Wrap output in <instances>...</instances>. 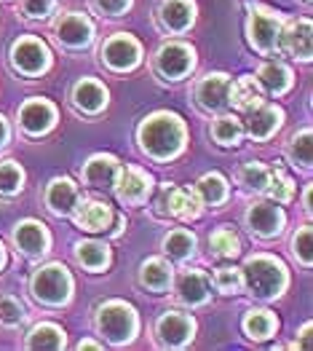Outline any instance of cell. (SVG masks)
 <instances>
[{
	"label": "cell",
	"instance_id": "cell-14",
	"mask_svg": "<svg viewBox=\"0 0 313 351\" xmlns=\"http://www.w3.org/2000/svg\"><path fill=\"white\" fill-rule=\"evenodd\" d=\"M11 244L14 250L27 258V261H40L51 252V231L46 228V223L35 220V217H25L14 226L11 231Z\"/></svg>",
	"mask_w": 313,
	"mask_h": 351
},
{
	"label": "cell",
	"instance_id": "cell-34",
	"mask_svg": "<svg viewBox=\"0 0 313 351\" xmlns=\"http://www.w3.org/2000/svg\"><path fill=\"white\" fill-rule=\"evenodd\" d=\"M286 158L295 169H303V172H311L313 164V132L311 126L305 129H297L289 140H286Z\"/></svg>",
	"mask_w": 313,
	"mask_h": 351
},
{
	"label": "cell",
	"instance_id": "cell-6",
	"mask_svg": "<svg viewBox=\"0 0 313 351\" xmlns=\"http://www.w3.org/2000/svg\"><path fill=\"white\" fill-rule=\"evenodd\" d=\"M286 16L281 11H273L268 5H249L247 14V40L260 57H276L279 54V38Z\"/></svg>",
	"mask_w": 313,
	"mask_h": 351
},
{
	"label": "cell",
	"instance_id": "cell-49",
	"mask_svg": "<svg viewBox=\"0 0 313 351\" xmlns=\"http://www.w3.org/2000/svg\"><path fill=\"white\" fill-rule=\"evenodd\" d=\"M305 3H311V0H305Z\"/></svg>",
	"mask_w": 313,
	"mask_h": 351
},
{
	"label": "cell",
	"instance_id": "cell-21",
	"mask_svg": "<svg viewBox=\"0 0 313 351\" xmlns=\"http://www.w3.org/2000/svg\"><path fill=\"white\" fill-rule=\"evenodd\" d=\"M241 123H244V137H249L252 143H268L284 126V110L265 99L262 105L244 113Z\"/></svg>",
	"mask_w": 313,
	"mask_h": 351
},
{
	"label": "cell",
	"instance_id": "cell-8",
	"mask_svg": "<svg viewBox=\"0 0 313 351\" xmlns=\"http://www.w3.org/2000/svg\"><path fill=\"white\" fill-rule=\"evenodd\" d=\"M145 59L142 43L129 35V32H113L110 38H105V43L99 46V62L108 73L115 75H126L134 73Z\"/></svg>",
	"mask_w": 313,
	"mask_h": 351
},
{
	"label": "cell",
	"instance_id": "cell-32",
	"mask_svg": "<svg viewBox=\"0 0 313 351\" xmlns=\"http://www.w3.org/2000/svg\"><path fill=\"white\" fill-rule=\"evenodd\" d=\"M67 346V332L64 327H59L54 322H38L29 327V332L25 335V349H43V351H59Z\"/></svg>",
	"mask_w": 313,
	"mask_h": 351
},
{
	"label": "cell",
	"instance_id": "cell-26",
	"mask_svg": "<svg viewBox=\"0 0 313 351\" xmlns=\"http://www.w3.org/2000/svg\"><path fill=\"white\" fill-rule=\"evenodd\" d=\"M137 285L153 295L171 293L174 285V265L166 258H147L137 268Z\"/></svg>",
	"mask_w": 313,
	"mask_h": 351
},
{
	"label": "cell",
	"instance_id": "cell-4",
	"mask_svg": "<svg viewBox=\"0 0 313 351\" xmlns=\"http://www.w3.org/2000/svg\"><path fill=\"white\" fill-rule=\"evenodd\" d=\"M32 300L43 308H64L75 293V279L62 263H46L32 271L27 282Z\"/></svg>",
	"mask_w": 313,
	"mask_h": 351
},
{
	"label": "cell",
	"instance_id": "cell-16",
	"mask_svg": "<svg viewBox=\"0 0 313 351\" xmlns=\"http://www.w3.org/2000/svg\"><path fill=\"white\" fill-rule=\"evenodd\" d=\"M228 73H206L193 84V99L196 108L206 116H217L228 110V91H230Z\"/></svg>",
	"mask_w": 313,
	"mask_h": 351
},
{
	"label": "cell",
	"instance_id": "cell-30",
	"mask_svg": "<svg viewBox=\"0 0 313 351\" xmlns=\"http://www.w3.org/2000/svg\"><path fill=\"white\" fill-rule=\"evenodd\" d=\"M241 330L249 341L262 343V341H271L276 332H279V317L271 311V308H249L244 317H241Z\"/></svg>",
	"mask_w": 313,
	"mask_h": 351
},
{
	"label": "cell",
	"instance_id": "cell-41",
	"mask_svg": "<svg viewBox=\"0 0 313 351\" xmlns=\"http://www.w3.org/2000/svg\"><path fill=\"white\" fill-rule=\"evenodd\" d=\"M27 319V311L22 300L11 293H0V324L3 327H19Z\"/></svg>",
	"mask_w": 313,
	"mask_h": 351
},
{
	"label": "cell",
	"instance_id": "cell-2",
	"mask_svg": "<svg viewBox=\"0 0 313 351\" xmlns=\"http://www.w3.org/2000/svg\"><path fill=\"white\" fill-rule=\"evenodd\" d=\"M241 279H244V290L260 303L281 300L289 290V268L281 258L268 252H257L247 258L241 265Z\"/></svg>",
	"mask_w": 313,
	"mask_h": 351
},
{
	"label": "cell",
	"instance_id": "cell-27",
	"mask_svg": "<svg viewBox=\"0 0 313 351\" xmlns=\"http://www.w3.org/2000/svg\"><path fill=\"white\" fill-rule=\"evenodd\" d=\"M73 258L88 274H105L113 265V250L102 239H84L73 247Z\"/></svg>",
	"mask_w": 313,
	"mask_h": 351
},
{
	"label": "cell",
	"instance_id": "cell-24",
	"mask_svg": "<svg viewBox=\"0 0 313 351\" xmlns=\"http://www.w3.org/2000/svg\"><path fill=\"white\" fill-rule=\"evenodd\" d=\"M81 199V188L70 177H51L43 191V204L54 217H70Z\"/></svg>",
	"mask_w": 313,
	"mask_h": 351
},
{
	"label": "cell",
	"instance_id": "cell-23",
	"mask_svg": "<svg viewBox=\"0 0 313 351\" xmlns=\"http://www.w3.org/2000/svg\"><path fill=\"white\" fill-rule=\"evenodd\" d=\"M121 172V158L113 153H94L86 158L81 167V180L84 185L94 188V191H113L115 177Z\"/></svg>",
	"mask_w": 313,
	"mask_h": 351
},
{
	"label": "cell",
	"instance_id": "cell-19",
	"mask_svg": "<svg viewBox=\"0 0 313 351\" xmlns=\"http://www.w3.org/2000/svg\"><path fill=\"white\" fill-rule=\"evenodd\" d=\"M174 298L185 308H201L212 300V279L201 268H185L179 276H174Z\"/></svg>",
	"mask_w": 313,
	"mask_h": 351
},
{
	"label": "cell",
	"instance_id": "cell-43",
	"mask_svg": "<svg viewBox=\"0 0 313 351\" xmlns=\"http://www.w3.org/2000/svg\"><path fill=\"white\" fill-rule=\"evenodd\" d=\"M57 8V0H22L19 3V14L22 19H29V22H43L54 14Z\"/></svg>",
	"mask_w": 313,
	"mask_h": 351
},
{
	"label": "cell",
	"instance_id": "cell-37",
	"mask_svg": "<svg viewBox=\"0 0 313 351\" xmlns=\"http://www.w3.org/2000/svg\"><path fill=\"white\" fill-rule=\"evenodd\" d=\"M209 250L220 261H233V258L241 255V239H238V234L230 226H220L217 231H212V236H209Z\"/></svg>",
	"mask_w": 313,
	"mask_h": 351
},
{
	"label": "cell",
	"instance_id": "cell-35",
	"mask_svg": "<svg viewBox=\"0 0 313 351\" xmlns=\"http://www.w3.org/2000/svg\"><path fill=\"white\" fill-rule=\"evenodd\" d=\"M268 177H271V169L260 161H244L238 169H236V182L244 193H255V196H262L265 193V185H268Z\"/></svg>",
	"mask_w": 313,
	"mask_h": 351
},
{
	"label": "cell",
	"instance_id": "cell-46",
	"mask_svg": "<svg viewBox=\"0 0 313 351\" xmlns=\"http://www.w3.org/2000/svg\"><path fill=\"white\" fill-rule=\"evenodd\" d=\"M303 209L311 215L313 212V185H305V193H303Z\"/></svg>",
	"mask_w": 313,
	"mask_h": 351
},
{
	"label": "cell",
	"instance_id": "cell-40",
	"mask_svg": "<svg viewBox=\"0 0 313 351\" xmlns=\"http://www.w3.org/2000/svg\"><path fill=\"white\" fill-rule=\"evenodd\" d=\"M292 258L297 261V265L311 268L313 265V231L311 226H300L292 234Z\"/></svg>",
	"mask_w": 313,
	"mask_h": 351
},
{
	"label": "cell",
	"instance_id": "cell-38",
	"mask_svg": "<svg viewBox=\"0 0 313 351\" xmlns=\"http://www.w3.org/2000/svg\"><path fill=\"white\" fill-rule=\"evenodd\" d=\"M265 199L276 202V204H289L295 199V180L286 175L284 169H271L268 185H265Z\"/></svg>",
	"mask_w": 313,
	"mask_h": 351
},
{
	"label": "cell",
	"instance_id": "cell-12",
	"mask_svg": "<svg viewBox=\"0 0 313 351\" xmlns=\"http://www.w3.org/2000/svg\"><path fill=\"white\" fill-rule=\"evenodd\" d=\"M244 226L255 239L271 241V239H279L284 234L286 212L281 209V204H276L271 199H257L244 209Z\"/></svg>",
	"mask_w": 313,
	"mask_h": 351
},
{
	"label": "cell",
	"instance_id": "cell-10",
	"mask_svg": "<svg viewBox=\"0 0 313 351\" xmlns=\"http://www.w3.org/2000/svg\"><path fill=\"white\" fill-rule=\"evenodd\" d=\"M51 32H54L59 49L73 51V54L91 49L97 40V27L84 11H62L51 25Z\"/></svg>",
	"mask_w": 313,
	"mask_h": 351
},
{
	"label": "cell",
	"instance_id": "cell-17",
	"mask_svg": "<svg viewBox=\"0 0 313 351\" xmlns=\"http://www.w3.org/2000/svg\"><path fill=\"white\" fill-rule=\"evenodd\" d=\"M201 202L190 188H179V185H164L161 196L155 202V215L158 217H171V220H182V223H193L201 215Z\"/></svg>",
	"mask_w": 313,
	"mask_h": 351
},
{
	"label": "cell",
	"instance_id": "cell-20",
	"mask_svg": "<svg viewBox=\"0 0 313 351\" xmlns=\"http://www.w3.org/2000/svg\"><path fill=\"white\" fill-rule=\"evenodd\" d=\"M313 22L308 16L300 19H286L279 38V54L297 59V62H311L313 57Z\"/></svg>",
	"mask_w": 313,
	"mask_h": 351
},
{
	"label": "cell",
	"instance_id": "cell-15",
	"mask_svg": "<svg viewBox=\"0 0 313 351\" xmlns=\"http://www.w3.org/2000/svg\"><path fill=\"white\" fill-rule=\"evenodd\" d=\"M155 27L166 35H188L199 22L196 0H158L155 5Z\"/></svg>",
	"mask_w": 313,
	"mask_h": 351
},
{
	"label": "cell",
	"instance_id": "cell-47",
	"mask_svg": "<svg viewBox=\"0 0 313 351\" xmlns=\"http://www.w3.org/2000/svg\"><path fill=\"white\" fill-rule=\"evenodd\" d=\"M78 349L84 351V349H94V351H102L105 349V343H97V341H91V338H84L81 343H78Z\"/></svg>",
	"mask_w": 313,
	"mask_h": 351
},
{
	"label": "cell",
	"instance_id": "cell-9",
	"mask_svg": "<svg viewBox=\"0 0 313 351\" xmlns=\"http://www.w3.org/2000/svg\"><path fill=\"white\" fill-rule=\"evenodd\" d=\"M196 330H199V322L193 314L169 308V311H161L153 324V341L158 349H188L196 341Z\"/></svg>",
	"mask_w": 313,
	"mask_h": 351
},
{
	"label": "cell",
	"instance_id": "cell-39",
	"mask_svg": "<svg viewBox=\"0 0 313 351\" xmlns=\"http://www.w3.org/2000/svg\"><path fill=\"white\" fill-rule=\"evenodd\" d=\"M212 287L220 295H238L244 290L241 268H236V265H220V268L212 274Z\"/></svg>",
	"mask_w": 313,
	"mask_h": 351
},
{
	"label": "cell",
	"instance_id": "cell-48",
	"mask_svg": "<svg viewBox=\"0 0 313 351\" xmlns=\"http://www.w3.org/2000/svg\"><path fill=\"white\" fill-rule=\"evenodd\" d=\"M5 265H8V250H5V244L0 241V274L5 271Z\"/></svg>",
	"mask_w": 313,
	"mask_h": 351
},
{
	"label": "cell",
	"instance_id": "cell-13",
	"mask_svg": "<svg viewBox=\"0 0 313 351\" xmlns=\"http://www.w3.org/2000/svg\"><path fill=\"white\" fill-rule=\"evenodd\" d=\"M115 199L123 206H145L150 202L153 191H155V180L153 175L142 169V167H134V164H121V172L115 177Z\"/></svg>",
	"mask_w": 313,
	"mask_h": 351
},
{
	"label": "cell",
	"instance_id": "cell-1",
	"mask_svg": "<svg viewBox=\"0 0 313 351\" xmlns=\"http://www.w3.org/2000/svg\"><path fill=\"white\" fill-rule=\"evenodd\" d=\"M137 145L155 164H169L188 147V126L171 110H155L137 126Z\"/></svg>",
	"mask_w": 313,
	"mask_h": 351
},
{
	"label": "cell",
	"instance_id": "cell-45",
	"mask_svg": "<svg viewBox=\"0 0 313 351\" xmlns=\"http://www.w3.org/2000/svg\"><path fill=\"white\" fill-rule=\"evenodd\" d=\"M11 143V123H8V118L0 113V153L8 147Z\"/></svg>",
	"mask_w": 313,
	"mask_h": 351
},
{
	"label": "cell",
	"instance_id": "cell-36",
	"mask_svg": "<svg viewBox=\"0 0 313 351\" xmlns=\"http://www.w3.org/2000/svg\"><path fill=\"white\" fill-rule=\"evenodd\" d=\"M25 180H27V175H25L19 161H14V158L0 161V199L3 202L16 199L25 191Z\"/></svg>",
	"mask_w": 313,
	"mask_h": 351
},
{
	"label": "cell",
	"instance_id": "cell-22",
	"mask_svg": "<svg viewBox=\"0 0 313 351\" xmlns=\"http://www.w3.org/2000/svg\"><path fill=\"white\" fill-rule=\"evenodd\" d=\"M70 220L86 234H108L115 226V212L113 206L102 199H84L81 196Z\"/></svg>",
	"mask_w": 313,
	"mask_h": 351
},
{
	"label": "cell",
	"instance_id": "cell-25",
	"mask_svg": "<svg viewBox=\"0 0 313 351\" xmlns=\"http://www.w3.org/2000/svg\"><path fill=\"white\" fill-rule=\"evenodd\" d=\"M255 81L265 97H284L286 91H292L295 86V73L281 59H268L257 67Z\"/></svg>",
	"mask_w": 313,
	"mask_h": 351
},
{
	"label": "cell",
	"instance_id": "cell-31",
	"mask_svg": "<svg viewBox=\"0 0 313 351\" xmlns=\"http://www.w3.org/2000/svg\"><path fill=\"white\" fill-rule=\"evenodd\" d=\"M193 193H196V199L201 202L203 209H220L230 199V185L220 172H206L196 182Z\"/></svg>",
	"mask_w": 313,
	"mask_h": 351
},
{
	"label": "cell",
	"instance_id": "cell-33",
	"mask_svg": "<svg viewBox=\"0 0 313 351\" xmlns=\"http://www.w3.org/2000/svg\"><path fill=\"white\" fill-rule=\"evenodd\" d=\"M212 140L220 147H238L244 143V123L236 113H217L212 126H209Z\"/></svg>",
	"mask_w": 313,
	"mask_h": 351
},
{
	"label": "cell",
	"instance_id": "cell-44",
	"mask_svg": "<svg viewBox=\"0 0 313 351\" xmlns=\"http://www.w3.org/2000/svg\"><path fill=\"white\" fill-rule=\"evenodd\" d=\"M311 332H313V324L305 322L303 327H300V332H297V338H295L292 349H303V351L311 349Z\"/></svg>",
	"mask_w": 313,
	"mask_h": 351
},
{
	"label": "cell",
	"instance_id": "cell-28",
	"mask_svg": "<svg viewBox=\"0 0 313 351\" xmlns=\"http://www.w3.org/2000/svg\"><path fill=\"white\" fill-rule=\"evenodd\" d=\"M161 252L169 263H190L199 252V236L190 228H171L161 239Z\"/></svg>",
	"mask_w": 313,
	"mask_h": 351
},
{
	"label": "cell",
	"instance_id": "cell-7",
	"mask_svg": "<svg viewBox=\"0 0 313 351\" xmlns=\"http://www.w3.org/2000/svg\"><path fill=\"white\" fill-rule=\"evenodd\" d=\"M8 64L22 78H40L51 70L54 54H51L49 43L40 40L38 35H19L8 46Z\"/></svg>",
	"mask_w": 313,
	"mask_h": 351
},
{
	"label": "cell",
	"instance_id": "cell-29",
	"mask_svg": "<svg viewBox=\"0 0 313 351\" xmlns=\"http://www.w3.org/2000/svg\"><path fill=\"white\" fill-rule=\"evenodd\" d=\"M262 102H265V94H262V88L257 86L255 75H241V78L230 81L228 110H236V113H249L252 108L262 105Z\"/></svg>",
	"mask_w": 313,
	"mask_h": 351
},
{
	"label": "cell",
	"instance_id": "cell-42",
	"mask_svg": "<svg viewBox=\"0 0 313 351\" xmlns=\"http://www.w3.org/2000/svg\"><path fill=\"white\" fill-rule=\"evenodd\" d=\"M88 5L102 19H121V16H126L132 11L134 0H88Z\"/></svg>",
	"mask_w": 313,
	"mask_h": 351
},
{
	"label": "cell",
	"instance_id": "cell-3",
	"mask_svg": "<svg viewBox=\"0 0 313 351\" xmlns=\"http://www.w3.org/2000/svg\"><path fill=\"white\" fill-rule=\"evenodd\" d=\"M94 330L105 343H110L115 349L132 346L140 335V314L129 300H121V298L102 300L94 308Z\"/></svg>",
	"mask_w": 313,
	"mask_h": 351
},
{
	"label": "cell",
	"instance_id": "cell-11",
	"mask_svg": "<svg viewBox=\"0 0 313 351\" xmlns=\"http://www.w3.org/2000/svg\"><path fill=\"white\" fill-rule=\"evenodd\" d=\"M59 121L57 105L46 97H29L19 105L16 110V123H19V132L29 137V140H40L46 134L54 132Z\"/></svg>",
	"mask_w": 313,
	"mask_h": 351
},
{
	"label": "cell",
	"instance_id": "cell-18",
	"mask_svg": "<svg viewBox=\"0 0 313 351\" xmlns=\"http://www.w3.org/2000/svg\"><path fill=\"white\" fill-rule=\"evenodd\" d=\"M70 105H73L75 113L94 118L108 110V105H110V91H108V86H105L99 78L86 75V78H78V81L73 84V88H70Z\"/></svg>",
	"mask_w": 313,
	"mask_h": 351
},
{
	"label": "cell",
	"instance_id": "cell-5",
	"mask_svg": "<svg viewBox=\"0 0 313 351\" xmlns=\"http://www.w3.org/2000/svg\"><path fill=\"white\" fill-rule=\"evenodd\" d=\"M196 67H199V51L185 40H166L150 57V70L161 84H182L196 73Z\"/></svg>",
	"mask_w": 313,
	"mask_h": 351
}]
</instances>
